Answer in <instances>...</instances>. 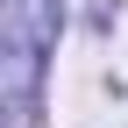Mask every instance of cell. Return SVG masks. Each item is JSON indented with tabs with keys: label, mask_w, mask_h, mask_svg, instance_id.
<instances>
[{
	"label": "cell",
	"mask_w": 128,
	"mask_h": 128,
	"mask_svg": "<svg viewBox=\"0 0 128 128\" xmlns=\"http://www.w3.org/2000/svg\"><path fill=\"white\" fill-rule=\"evenodd\" d=\"M50 50H57V0H0V92L14 128L36 114Z\"/></svg>",
	"instance_id": "cell-1"
}]
</instances>
